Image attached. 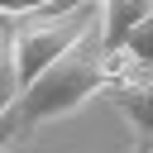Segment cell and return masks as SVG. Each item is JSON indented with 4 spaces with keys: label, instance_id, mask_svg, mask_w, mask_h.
Wrapping results in <instances>:
<instances>
[{
    "label": "cell",
    "instance_id": "obj_2",
    "mask_svg": "<svg viewBox=\"0 0 153 153\" xmlns=\"http://www.w3.org/2000/svg\"><path fill=\"white\" fill-rule=\"evenodd\" d=\"M110 100L124 110V120L134 124V143L148 148L153 143V67H134L124 81L110 86Z\"/></svg>",
    "mask_w": 153,
    "mask_h": 153
},
{
    "label": "cell",
    "instance_id": "obj_3",
    "mask_svg": "<svg viewBox=\"0 0 153 153\" xmlns=\"http://www.w3.org/2000/svg\"><path fill=\"white\" fill-rule=\"evenodd\" d=\"M153 14V0H100V33L110 48H124L129 33Z\"/></svg>",
    "mask_w": 153,
    "mask_h": 153
},
{
    "label": "cell",
    "instance_id": "obj_6",
    "mask_svg": "<svg viewBox=\"0 0 153 153\" xmlns=\"http://www.w3.org/2000/svg\"><path fill=\"white\" fill-rule=\"evenodd\" d=\"M53 0H0V14H33V10H48Z\"/></svg>",
    "mask_w": 153,
    "mask_h": 153
},
{
    "label": "cell",
    "instance_id": "obj_4",
    "mask_svg": "<svg viewBox=\"0 0 153 153\" xmlns=\"http://www.w3.org/2000/svg\"><path fill=\"white\" fill-rule=\"evenodd\" d=\"M24 96V76H19V57H14V43L5 38L0 48V120L14 110V100Z\"/></svg>",
    "mask_w": 153,
    "mask_h": 153
},
{
    "label": "cell",
    "instance_id": "obj_5",
    "mask_svg": "<svg viewBox=\"0 0 153 153\" xmlns=\"http://www.w3.org/2000/svg\"><path fill=\"white\" fill-rule=\"evenodd\" d=\"M124 53L134 57V67H153V14L129 33V43H124Z\"/></svg>",
    "mask_w": 153,
    "mask_h": 153
},
{
    "label": "cell",
    "instance_id": "obj_7",
    "mask_svg": "<svg viewBox=\"0 0 153 153\" xmlns=\"http://www.w3.org/2000/svg\"><path fill=\"white\" fill-rule=\"evenodd\" d=\"M5 38H10V33H5V29H0V48H5Z\"/></svg>",
    "mask_w": 153,
    "mask_h": 153
},
{
    "label": "cell",
    "instance_id": "obj_1",
    "mask_svg": "<svg viewBox=\"0 0 153 153\" xmlns=\"http://www.w3.org/2000/svg\"><path fill=\"white\" fill-rule=\"evenodd\" d=\"M129 72H134V57H129L124 48H110L105 33H100V19H96L53 67H43V72L24 86V96L14 100V110L0 120V143H24L33 129L72 115L81 100L110 91V86L124 81Z\"/></svg>",
    "mask_w": 153,
    "mask_h": 153
}]
</instances>
